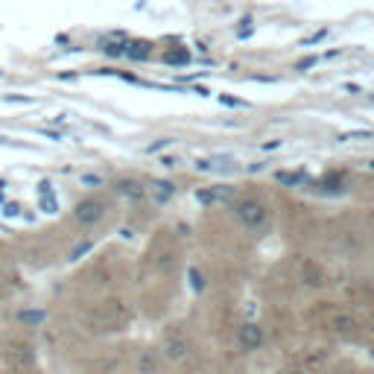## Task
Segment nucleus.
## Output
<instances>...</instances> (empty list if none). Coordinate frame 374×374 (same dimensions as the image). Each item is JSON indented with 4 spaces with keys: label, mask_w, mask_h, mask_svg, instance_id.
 <instances>
[{
    "label": "nucleus",
    "mask_w": 374,
    "mask_h": 374,
    "mask_svg": "<svg viewBox=\"0 0 374 374\" xmlns=\"http://www.w3.org/2000/svg\"><path fill=\"white\" fill-rule=\"evenodd\" d=\"M231 210H234V217L240 219V226L252 228V231L264 226L269 217V208H266V202H260V199H240V202L231 205Z\"/></svg>",
    "instance_id": "obj_1"
},
{
    "label": "nucleus",
    "mask_w": 374,
    "mask_h": 374,
    "mask_svg": "<svg viewBox=\"0 0 374 374\" xmlns=\"http://www.w3.org/2000/svg\"><path fill=\"white\" fill-rule=\"evenodd\" d=\"M106 217V202L99 196H88V199H82V202L73 208V219L79 222V226H97L99 219Z\"/></svg>",
    "instance_id": "obj_2"
},
{
    "label": "nucleus",
    "mask_w": 374,
    "mask_h": 374,
    "mask_svg": "<svg viewBox=\"0 0 374 374\" xmlns=\"http://www.w3.org/2000/svg\"><path fill=\"white\" fill-rule=\"evenodd\" d=\"M264 328L255 325V322H246V325L240 328V333H237V342H240V348H246V351H257L260 345H264Z\"/></svg>",
    "instance_id": "obj_3"
},
{
    "label": "nucleus",
    "mask_w": 374,
    "mask_h": 374,
    "mask_svg": "<svg viewBox=\"0 0 374 374\" xmlns=\"http://www.w3.org/2000/svg\"><path fill=\"white\" fill-rule=\"evenodd\" d=\"M115 187H117V193H123V196H129V199H144V184L141 181H135V179H120V181H115Z\"/></svg>",
    "instance_id": "obj_4"
},
{
    "label": "nucleus",
    "mask_w": 374,
    "mask_h": 374,
    "mask_svg": "<svg viewBox=\"0 0 374 374\" xmlns=\"http://www.w3.org/2000/svg\"><path fill=\"white\" fill-rule=\"evenodd\" d=\"M164 354H167L170 360H181V357L187 354V342H184V339H176V336H170V339L164 342Z\"/></svg>",
    "instance_id": "obj_5"
},
{
    "label": "nucleus",
    "mask_w": 374,
    "mask_h": 374,
    "mask_svg": "<svg viewBox=\"0 0 374 374\" xmlns=\"http://www.w3.org/2000/svg\"><path fill=\"white\" fill-rule=\"evenodd\" d=\"M336 331H345V333H351V331H354V319L339 316V319H336Z\"/></svg>",
    "instance_id": "obj_6"
},
{
    "label": "nucleus",
    "mask_w": 374,
    "mask_h": 374,
    "mask_svg": "<svg viewBox=\"0 0 374 374\" xmlns=\"http://www.w3.org/2000/svg\"><path fill=\"white\" fill-rule=\"evenodd\" d=\"M23 322H41V313H21Z\"/></svg>",
    "instance_id": "obj_7"
}]
</instances>
